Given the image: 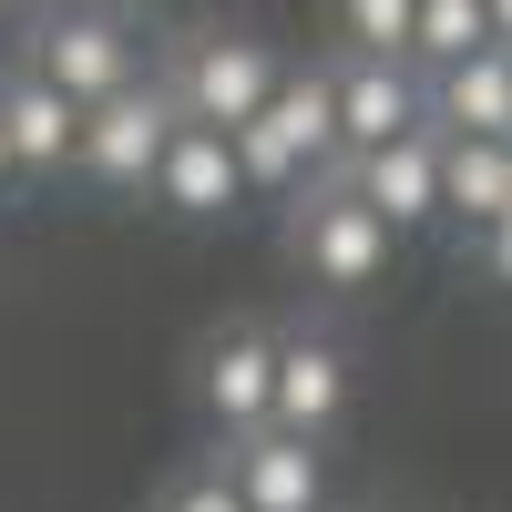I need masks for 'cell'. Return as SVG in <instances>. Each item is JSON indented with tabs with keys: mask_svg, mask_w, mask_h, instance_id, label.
Returning <instances> with one entry per match:
<instances>
[{
	"mask_svg": "<svg viewBox=\"0 0 512 512\" xmlns=\"http://www.w3.org/2000/svg\"><path fill=\"white\" fill-rule=\"evenodd\" d=\"M349 410V359H338V338H277V410H267V431H297V441H318L328 420Z\"/></svg>",
	"mask_w": 512,
	"mask_h": 512,
	"instance_id": "13",
	"label": "cell"
},
{
	"mask_svg": "<svg viewBox=\"0 0 512 512\" xmlns=\"http://www.w3.org/2000/svg\"><path fill=\"white\" fill-rule=\"evenodd\" d=\"M236 164H246V195H308L328 164H338V103H328V62L287 72L256 123H236Z\"/></svg>",
	"mask_w": 512,
	"mask_h": 512,
	"instance_id": "1",
	"label": "cell"
},
{
	"mask_svg": "<svg viewBox=\"0 0 512 512\" xmlns=\"http://www.w3.org/2000/svg\"><path fill=\"white\" fill-rule=\"evenodd\" d=\"M175 93H164V72H144V82H123V93H103V103H82V134H72V175H93V185H113V195H144L154 185V164H164V144H175Z\"/></svg>",
	"mask_w": 512,
	"mask_h": 512,
	"instance_id": "3",
	"label": "cell"
},
{
	"mask_svg": "<svg viewBox=\"0 0 512 512\" xmlns=\"http://www.w3.org/2000/svg\"><path fill=\"white\" fill-rule=\"evenodd\" d=\"M482 21H492V41L512 52V0H482Z\"/></svg>",
	"mask_w": 512,
	"mask_h": 512,
	"instance_id": "19",
	"label": "cell"
},
{
	"mask_svg": "<svg viewBox=\"0 0 512 512\" xmlns=\"http://www.w3.org/2000/svg\"><path fill=\"white\" fill-rule=\"evenodd\" d=\"M154 205H175V216H236L246 205V164H236V134H216V123H175V144H164L154 164Z\"/></svg>",
	"mask_w": 512,
	"mask_h": 512,
	"instance_id": "7",
	"label": "cell"
},
{
	"mask_svg": "<svg viewBox=\"0 0 512 512\" xmlns=\"http://www.w3.org/2000/svg\"><path fill=\"white\" fill-rule=\"evenodd\" d=\"M21 72H41L62 103H103V93H123V82H144V41L113 11H52L21 41Z\"/></svg>",
	"mask_w": 512,
	"mask_h": 512,
	"instance_id": "5",
	"label": "cell"
},
{
	"mask_svg": "<svg viewBox=\"0 0 512 512\" xmlns=\"http://www.w3.org/2000/svg\"><path fill=\"white\" fill-rule=\"evenodd\" d=\"M420 93H431V134L441 144H461V134L512 144V52L502 41H482V52L451 62V72H420Z\"/></svg>",
	"mask_w": 512,
	"mask_h": 512,
	"instance_id": "9",
	"label": "cell"
},
{
	"mask_svg": "<svg viewBox=\"0 0 512 512\" xmlns=\"http://www.w3.org/2000/svg\"><path fill=\"white\" fill-rule=\"evenodd\" d=\"M328 11H338V52L410 62V21H420V0H328Z\"/></svg>",
	"mask_w": 512,
	"mask_h": 512,
	"instance_id": "16",
	"label": "cell"
},
{
	"mask_svg": "<svg viewBox=\"0 0 512 512\" xmlns=\"http://www.w3.org/2000/svg\"><path fill=\"white\" fill-rule=\"evenodd\" d=\"M338 175L390 216V236H410V226L441 216V134H431V123L400 134V144H379V154H338Z\"/></svg>",
	"mask_w": 512,
	"mask_h": 512,
	"instance_id": "8",
	"label": "cell"
},
{
	"mask_svg": "<svg viewBox=\"0 0 512 512\" xmlns=\"http://www.w3.org/2000/svg\"><path fill=\"white\" fill-rule=\"evenodd\" d=\"M226 482H236L246 512H318L328 461H318V441H297V431H246L236 461H226Z\"/></svg>",
	"mask_w": 512,
	"mask_h": 512,
	"instance_id": "12",
	"label": "cell"
},
{
	"mask_svg": "<svg viewBox=\"0 0 512 512\" xmlns=\"http://www.w3.org/2000/svg\"><path fill=\"white\" fill-rule=\"evenodd\" d=\"M164 512H246V502H236V482H226V472H205V482H185Z\"/></svg>",
	"mask_w": 512,
	"mask_h": 512,
	"instance_id": "17",
	"label": "cell"
},
{
	"mask_svg": "<svg viewBox=\"0 0 512 512\" xmlns=\"http://www.w3.org/2000/svg\"><path fill=\"white\" fill-rule=\"evenodd\" d=\"M277 82H287V62H277V41H256V31H185L175 62H164L175 113L185 123H216V134L256 123V103H267Z\"/></svg>",
	"mask_w": 512,
	"mask_h": 512,
	"instance_id": "2",
	"label": "cell"
},
{
	"mask_svg": "<svg viewBox=\"0 0 512 512\" xmlns=\"http://www.w3.org/2000/svg\"><path fill=\"white\" fill-rule=\"evenodd\" d=\"M441 216H461V226H492V216H512V144H492V134H461V144H441Z\"/></svg>",
	"mask_w": 512,
	"mask_h": 512,
	"instance_id": "14",
	"label": "cell"
},
{
	"mask_svg": "<svg viewBox=\"0 0 512 512\" xmlns=\"http://www.w3.org/2000/svg\"><path fill=\"white\" fill-rule=\"evenodd\" d=\"M21 185V164H11V123H0V195H11Z\"/></svg>",
	"mask_w": 512,
	"mask_h": 512,
	"instance_id": "20",
	"label": "cell"
},
{
	"mask_svg": "<svg viewBox=\"0 0 512 512\" xmlns=\"http://www.w3.org/2000/svg\"><path fill=\"white\" fill-rule=\"evenodd\" d=\"M390 246H400L390 216H379L338 164L297 195V267H308L318 287H379V277H390Z\"/></svg>",
	"mask_w": 512,
	"mask_h": 512,
	"instance_id": "4",
	"label": "cell"
},
{
	"mask_svg": "<svg viewBox=\"0 0 512 512\" xmlns=\"http://www.w3.org/2000/svg\"><path fill=\"white\" fill-rule=\"evenodd\" d=\"M195 390H205V410H216V431H267V410H277V338L267 328H226L216 349H205V369H195Z\"/></svg>",
	"mask_w": 512,
	"mask_h": 512,
	"instance_id": "10",
	"label": "cell"
},
{
	"mask_svg": "<svg viewBox=\"0 0 512 512\" xmlns=\"http://www.w3.org/2000/svg\"><path fill=\"white\" fill-rule=\"evenodd\" d=\"M482 41H492L482 0H420V21H410V62H420V72H451V62H472Z\"/></svg>",
	"mask_w": 512,
	"mask_h": 512,
	"instance_id": "15",
	"label": "cell"
},
{
	"mask_svg": "<svg viewBox=\"0 0 512 512\" xmlns=\"http://www.w3.org/2000/svg\"><path fill=\"white\" fill-rule=\"evenodd\" d=\"M482 277H492V287H512V216H492V226H482Z\"/></svg>",
	"mask_w": 512,
	"mask_h": 512,
	"instance_id": "18",
	"label": "cell"
},
{
	"mask_svg": "<svg viewBox=\"0 0 512 512\" xmlns=\"http://www.w3.org/2000/svg\"><path fill=\"white\" fill-rule=\"evenodd\" d=\"M0 123H11V164H21V185H52L72 175V134H82V103H62L41 72H0Z\"/></svg>",
	"mask_w": 512,
	"mask_h": 512,
	"instance_id": "11",
	"label": "cell"
},
{
	"mask_svg": "<svg viewBox=\"0 0 512 512\" xmlns=\"http://www.w3.org/2000/svg\"><path fill=\"white\" fill-rule=\"evenodd\" d=\"M328 103H338V154H379L431 123L420 62H379V52H338L328 62Z\"/></svg>",
	"mask_w": 512,
	"mask_h": 512,
	"instance_id": "6",
	"label": "cell"
},
{
	"mask_svg": "<svg viewBox=\"0 0 512 512\" xmlns=\"http://www.w3.org/2000/svg\"><path fill=\"white\" fill-rule=\"evenodd\" d=\"M21 11H31V0H0V21H21Z\"/></svg>",
	"mask_w": 512,
	"mask_h": 512,
	"instance_id": "21",
	"label": "cell"
}]
</instances>
